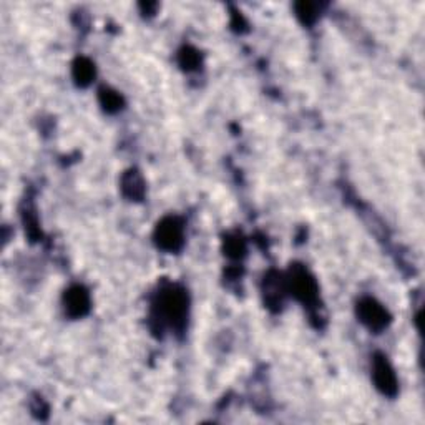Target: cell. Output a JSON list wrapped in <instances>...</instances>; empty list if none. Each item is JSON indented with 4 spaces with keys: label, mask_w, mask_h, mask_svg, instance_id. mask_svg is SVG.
I'll use <instances>...</instances> for the list:
<instances>
[{
    "label": "cell",
    "mask_w": 425,
    "mask_h": 425,
    "mask_svg": "<svg viewBox=\"0 0 425 425\" xmlns=\"http://www.w3.org/2000/svg\"><path fill=\"white\" fill-rule=\"evenodd\" d=\"M189 299L187 291L178 285H165L151 301V319L160 327L182 331L188 321Z\"/></svg>",
    "instance_id": "cell-1"
},
{
    "label": "cell",
    "mask_w": 425,
    "mask_h": 425,
    "mask_svg": "<svg viewBox=\"0 0 425 425\" xmlns=\"http://www.w3.org/2000/svg\"><path fill=\"white\" fill-rule=\"evenodd\" d=\"M287 292H291L304 306H316L319 301V286L304 266H292L286 277Z\"/></svg>",
    "instance_id": "cell-2"
},
{
    "label": "cell",
    "mask_w": 425,
    "mask_h": 425,
    "mask_svg": "<svg viewBox=\"0 0 425 425\" xmlns=\"http://www.w3.org/2000/svg\"><path fill=\"white\" fill-rule=\"evenodd\" d=\"M184 223L178 216H166L156 224L155 243L166 253H177L184 244Z\"/></svg>",
    "instance_id": "cell-3"
},
{
    "label": "cell",
    "mask_w": 425,
    "mask_h": 425,
    "mask_svg": "<svg viewBox=\"0 0 425 425\" xmlns=\"http://www.w3.org/2000/svg\"><path fill=\"white\" fill-rule=\"evenodd\" d=\"M358 317L369 331L380 332L390 324V314L374 297H363L358 302Z\"/></svg>",
    "instance_id": "cell-4"
},
{
    "label": "cell",
    "mask_w": 425,
    "mask_h": 425,
    "mask_svg": "<svg viewBox=\"0 0 425 425\" xmlns=\"http://www.w3.org/2000/svg\"><path fill=\"white\" fill-rule=\"evenodd\" d=\"M372 379L375 387H377L384 395L394 397L399 390L397 375L394 372V368L390 365L387 358L382 354H377L372 360Z\"/></svg>",
    "instance_id": "cell-5"
},
{
    "label": "cell",
    "mask_w": 425,
    "mask_h": 425,
    "mask_svg": "<svg viewBox=\"0 0 425 425\" xmlns=\"http://www.w3.org/2000/svg\"><path fill=\"white\" fill-rule=\"evenodd\" d=\"M63 307H65L67 314L73 317V319L83 317L90 311L89 291L80 285L68 287L65 291V296H63Z\"/></svg>",
    "instance_id": "cell-6"
},
{
    "label": "cell",
    "mask_w": 425,
    "mask_h": 425,
    "mask_svg": "<svg viewBox=\"0 0 425 425\" xmlns=\"http://www.w3.org/2000/svg\"><path fill=\"white\" fill-rule=\"evenodd\" d=\"M121 189H123L125 197L138 202V199L143 198L145 194L143 178L140 177L138 172H133V170H131V172L125 173L123 178H121Z\"/></svg>",
    "instance_id": "cell-7"
},
{
    "label": "cell",
    "mask_w": 425,
    "mask_h": 425,
    "mask_svg": "<svg viewBox=\"0 0 425 425\" xmlns=\"http://www.w3.org/2000/svg\"><path fill=\"white\" fill-rule=\"evenodd\" d=\"M73 78L80 87L90 85L92 80L95 78V65L89 58L80 57L73 63Z\"/></svg>",
    "instance_id": "cell-8"
},
{
    "label": "cell",
    "mask_w": 425,
    "mask_h": 425,
    "mask_svg": "<svg viewBox=\"0 0 425 425\" xmlns=\"http://www.w3.org/2000/svg\"><path fill=\"white\" fill-rule=\"evenodd\" d=\"M100 104L104 109L109 111V114H116L123 109L125 101L123 96H121L118 92L111 90V89H101L100 90Z\"/></svg>",
    "instance_id": "cell-9"
},
{
    "label": "cell",
    "mask_w": 425,
    "mask_h": 425,
    "mask_svg": "<svg viewBox=\"0 0 425 425\" xmlns=\"http://www.w3.org/2000/svg\"><path fill=\"white\" fill-rule=\"evenodd\" d=\"M296 16L299 21L304 23V26H312L317 18H319V12L321 9L316 6V4H296Z\"/></svg>",
    "instance_id": "cell-10"
},
{
    "label": "cell",
    "mask_w": 425,
    "mask_h": 425,
    "mask_svg": "<svg viewBox=\"0 0 425 425\" xmlns=\"http://www.w3.org/2000/svg\"><path fill=\"white\" fill-rule=\"evenodd\" d=\"M180 65H182L184 70H197V68L202 65V57L199 53L194 50L192 47H184L182 52H180Z\"/></svg>",
    "instance_id": "cell-11"
},
{
    "label": "cell",
    "mask_w": 425,
    "mask_h": 425,
    "mask_svg": "<svg viewBox=\"0 0 425 425\" xmlns=\"http://www.w3.org/2000/svg\"><path fill=\"white\" fill-rule=\"evenodd\" d=\"M224 249H226V254L231 258H241L244 254V243L239 236H233L228 238L226 243H224Z\"/></svg>",
    "instance_id": "cell-12"
}]
</instances>
